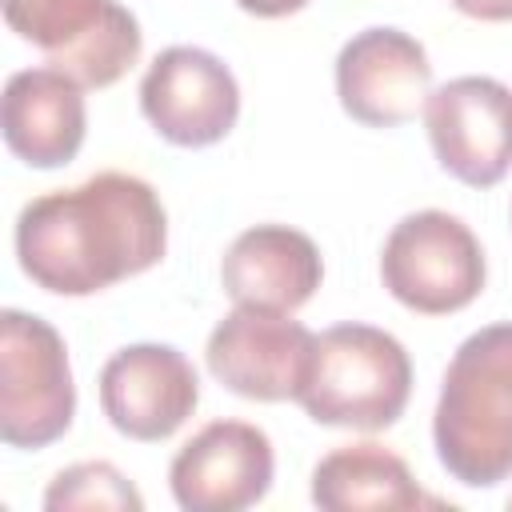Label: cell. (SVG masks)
<instances>
[{
  "mask_svg": "<svg viewBox=\"0 0 512 512\" xmlns=\"http://www.w3.org/2000/svg\"><path fill=\"white\" fill-rule=\"evenodd\" d=\"M424 128L448 176L492 188L512 168V88L496 76H456L428 92Z\"/></svg>",
  "mask_w": 512,
  "mask_h": 512,
  "instance_id": "8",
  "label": "cell"
},
{
  "mask_svg": "<svg viewBox=\"0 0 512 512\" xmlns=\"http://www.w3.org/2000/svg\"><path fill=\"white\" fill-rule=\"evenodd\" d=\"M380 280L404 308L448 316L484 292L488 264L476 232L460 216L420 208L392 224L380 252Z\"/></svg>",
  "mask_w": 512,
  "mask_h": 512,
  "instance_id": "5",
  "label": "cell"
},
{
  "mask_svg": "<svg viewBox=\"0 0 512 512\" xmlns=\"http://www.w3.org/2000/svg\"><path fill=\"white\" fill-rule=\"evenodd\" d=\"M412 396V360L404 344L376 324H336L316 336V356L300 408L328 428L384 432Z\"/></svg>",
  "mask_w": 512,
  "mask_h": 512,
  "instance_id": "3",
  "label": "cell"
},
{
  "mask_svg": "<svg viewBox=\"0 0 512 512\" xmlns=\"http://www.w3.org/2000/svg\"><path fill=\"white\" fill-rule=\"evenodd\" d=\"M316 356V336L292 312L236 304L208 336V372L236 396L280 404L300 400Z\"/></svg>",
  "mask_w": 512,
  "mask_h": 512,
  "instance_id": "7",
  "label": "cell"
},
{
  "mask_svg": "<svg viewBox=\"0 0 512 512\" xmlns=\"http://www.w3.org/2000/svg\"><path fill=\"white\" fill-rule=\"evenodd\" d=\"M140 112L168 144L208 148L236 128L240 84L216 52L172 44L140 80Z\"/></svg>",
  "mask_w": 512,
  "mask_h": 512,
  "instance_id": "9",
  "label": "cell"
},
{
  "mask_svg": "<svg viewBox=\"0 0 512 512\" xmlns=\"http://www.w3.org/2000/svg\"><path fill=\"white\" fill-rule=\"evenodd\" d=\"M428 92L432 60L416 36L376 24L344 40L336 56V96L356 124L396 128L424 108Z\"/></svg>",
  "mask_w": 512,
  "mask_h": 512,
  "instance_id": "12",
  "label": "cell"
},
{
  "mask_svg": "<svg viewBox=\"0 0 512 512\" xmlns=\"http://www.w3.org/2000/svg\"><path fill=\"white\" fill-rule=\"evenodd\" d=\"M312 504L324 512H360V508L404 512L440 500L420 492L404 456H396L376 440H360L320 456V464L312 468Z\"/></svg>",
  "mask_w": 512,
  "mask_h": 512,
  "instance_id": "15",
  "label": "cell"
},
{
  "mask_svg": "<svg viewBox=\"0 0 512 512\" xmlns=\"http://www.w3.org/2000/svg\"><path fill=\"white\" fill-rule=\"evenodd\" d=\"M456 12L472 16V20H484V24H504L512 20V0H452Z\"/></svg>",
  "mask_w": 512,
  "mask_h": 512,
  "instance_id": "17",
  "label": "cell"
},
{
  "mask_svg": "<svg viewBox=\"0 0 512 512\" xmlns=\"http://www.w3.org/2000/svg\"><path fill=\"white\" fill-rule=\"evenodd\" d=\"M248 16H260V20H280V16H292L300 12L308 0H236Z\"/></svg>",
  "mask_w": 512,
  "mask_h": 512,
  "instance_id": "18",
  "label": "cell"
},
{
  "mask_svg": "<svg viewBox=\"0 0 512 512\" xmlns=\"http://www.w3.org/2000/svg\"><path fill=\"white\" fill-rule=\"evenodd\" d=\"M200 404V376L172 344H128L100 368L108 424L140 444L168 440Z\"/></svg>",
  "mask_w": 512,
  "mask_h": 512,
  "instance_id": "11",
  "label": "cell"
},
{
  "mask_svg": "<svg viewBox=\"0 0 512 512\" xmlns=\"http://www.w3.org/2000/svg\"><path fill=\"white\" fill-rule=\"evenodd\" d=\"M324 280V260L312 236L288 224H256L244 228L224 260L220 284L232 304L264 308V312H296L312 300Z\"/></svg>",
  "mask_w": 512,
  "mask_h": 512,
  "instance_id": "14",
  "label": "cell"
},
{
  "mask_svg": "<svg viewBox=\"0 0 512 512\" xmlns=\"http://www.w3.org/2000/svg\"><path fill=\"white\" fill-rule=\"evenodd\" d=\"M8 28L84 88L116 84L144 48L140 20L120 0H0Z\"/></svg>",
  "mask_w": 512,
  "mask_h": 512,
  "instance_id": "6",
  "label": "cell"
},
{
  "mask_svg": "<svg viewBox=\"0 0 512 512\" xmlns=\"http://www.w3.org/2000/svg\"><path fill=\"white\" fill-rule=\"evenodd\" d=\"M48 512H76V508H104V512H140L144 496L132 480L108 460H80L60 468L44 492Z\"/></svg>",
  "mask_w": 512,
  "mask_h": 512,
  "instance_id": "16",
  "label": "cell"
},
{
  "mask_svg": "<svg viewBox=\"0 0 512 512\" xmlns=\"http://www.w3.org/2000/svg\"><path fill=\"white\" fill-rule=\"evenodd\" d=\"M436 460L464 488L512 476V320L472 332L448 360L432 412Z\"/></svg>",
  "mask_w": 512,
  "mask_h": 512,
  "instance_id": "2",
  "label": "cell"
},
{
  "mask_svg": "<svg viewBox=\"0 0 512 512\" xmlns=\"http://www.w3.org/2000/svg\"><path fill=\"white\" fill-rule=\"evenodd\" d=\"M276 452L248 420L204 424L168 464L172 500L184 512H240L268 496Z\"/></svg>",
  "mask_w": 512,
  "mask_h": 512,
  "instance_id": "10",
  "label": "cell"
},
{
  "mask_svg": "<svg viewBox=\"0 0 512 512\" xmlns=\"http://www.w3.org/2000/svg\"><path fill=\"white\" fill-rule=\"evenodd\" d=\"M168 252L160 192L132 172H96L76 188L44 192L16 216L20 272L56 296H92L148 272Z\"/></svg>",
  "mask_w": 512,
  "mask_h": 512,
  "instance_id": "1",
  "label": "cell"
},
{
  "mask_svg": "<svg viewBox=\"0 0 512 512\" xmlns=\"http://www.w3.org/2000/svg\"><path fill=\"white\" fill-rule=\"evenodd\" d=\"M0 128L8 152L24 164L64 168L68 160H76L88 132L84 84H76L60 68L12 72L0 96Z\"/></svg>",
  "mask_w": 512,
  "mask_h": 512,
  "instance_id": "13",
  "label": "cell"
},
{
  "mask_svg": "<svg viewBox=\"0 0 512 512\" xmlns=\"http://www.w3.org/2000/svg\"><path fill=\"white\" fill-rule=\"evenodd\" d=\"M76 416V384L64 336L20 308L0 312V440L8 448H48Z\"/></svg>",
  "mask_w": 512,
  "mask_h": 512,
  "instance_id": "4",
  "label": "cell"
}]
</instances>
